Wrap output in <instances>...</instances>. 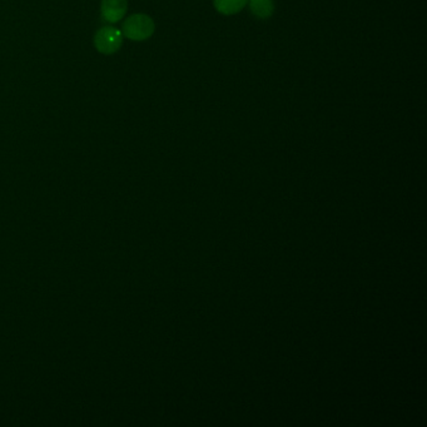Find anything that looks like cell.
Wrapping results in <instances>:
<instances>
[{
  "label": "cell",
  "instance_id": "5",
  "mask_svg": "<svg viewBox=\"0 0 427 427\" xmlns=\"http://www.w3.org/2000/svg\"><path fill=\"white\" fill-rule=\"evenodd\" d=\"M248 1L253 14L261 19H267L274 11L273 0H248Z\"/></svg>",
  "mask_w": 427,
  "mask_h": 427
},
{
  "label": "cell",
  "instance_id": "1",
  "mask_svg": "<svg viewBox=\"0 0 427 427\" xmlns=\"http://www.w3.org/2000/svg\"><path fill=\"white\" fill-rule=\"evenodd\" d=\"M155 21L147 14H133L124 21L123 34L128 39L134 41H142L148 39L155 33Z\"/></svg>",
  "mask_w": 427,
  "mask_h": 427
},
{
  "label": "cell",
  "instance_id": "2",
  "mask_svg": "<svg viewBox=\"0 0 427 427\" xmlns=\"http://www.w3.org/2000/svg\"><path fill=\"white\" fill-rule=\"evenodd\" d=\"M122 44H123V34L122 31L113 26H103L94 36V46L97 48V51L107 56L118 52Z\"/></svg>",
  "mask_w": 427,
  "mask_h": 427
},
{
  "label": "cell",
  "instance_id": "3",
  "mask_svg": "<svg viewBox=\"0 0 427 427\" xmlns=\"http://www.w3.org/2000/svg\"><path fill=\"white\" fill-rule=\"evenodd\" d=\"M128 1L127 0H102L101 11L104 21L108 23H118L127 13Z\"/></svg>",
  "mask_w": 427,
  "mask_h": 427
},
{
  "label": "cell",
  "instance_id": "4",
  "mask_svg": "<svg viewBox=\"0 0 427 427\" xmlns=\"http://www.w3.org/2000/svg\"><path fill=\"white\" fill-rule=\"evenodd\" d=\"M215 8L223 16H233L247 6L248 0H213Z\"/></svg>",
  "mask_w": 427,
  "mask_h": 427
}]
</instances>
